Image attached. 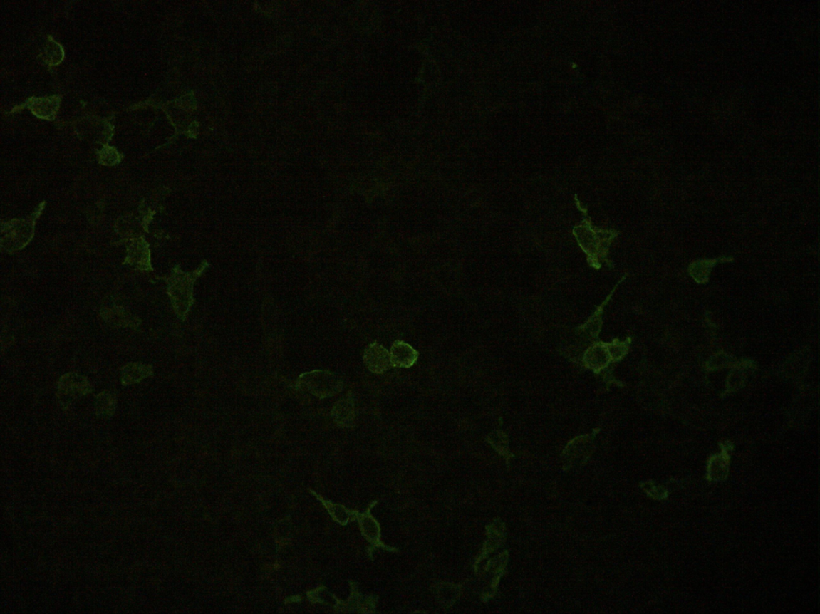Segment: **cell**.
Instances as JSON below:
<instances>
[{"instance_id":"6da1fadb","label":"cell","mask_w":820,"mask_h":614,"mask_svg":"<svg viewBox=\"0 0 820 614\" xmlns=\"http://www.w3.org/2000/svg\"><path fill=\"white\" fill-rule=\"evenodd\" d=\"M308 389L321 398L336 395L343 390V383L333 373L327 371H314L307 373Z\"/></svg>"},{"instance_id":"7a4b0ae2","label":"cell","mask_w":820,"mask_h":614,"mask_svg":"<svg viewBox=\"0 0 820 614\" xmlns=\"http://www.w3.org/2000/svg\"><path fill=\"white\" fill-rule=\"evenodd\" d=\"M364 361L370 371L378 374L389 370L393 366L390 353L377 341L367 347Z\"/></svg>"},{"instance_id":"277c9868","label":"cell","mask_w":820,"mask_h":614,"mask_svg":"<svg viewBox=\"0 0 820 614\" xmlns=\"http://www.w3.org/2000/svg\"><path fill=\"white\" fill-rule=\"evenodd\" d=\"M354 417V405L351 397L340 400L333 410V417L341 424H351Z\"/></svg>"},{"instance_id":"3957f363","label":"cell","mask_w":820,"mask_h":614,"mask_svg":"<svg viewBox=\"0 0 820 614\" xmlns=\"http://www.w3.org/2000/svg\"><path fill=\"white\" fill-rule=\"evenodd\" d=\"M390 360L393 367L410 368L416 363L419 353L403 340H396L390 350Z\"/></svg>"}]
</instances>
